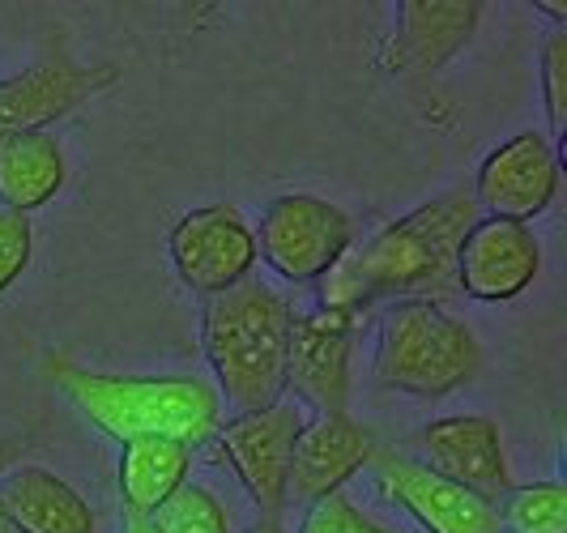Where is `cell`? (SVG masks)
<instances>
[{"label": "cell", "mask_w": 567, "mask_h": 533, "mask_svg": "<svg viewBox=\"0 0 567 533\" xmlns=\"http://www.w3.org/2000/svg\"><path fill=\"white\" fill-rule=\"evenodd\" d=\"M478 218L483 214L465 184L423 201L419 209L401 214L398 223L380 226L363 248L354 244L341 256L320 278V308L346 311L354 320L375 304L401 299H426L444 308L461 295L456 253Z\"/></svg>", "instance_id": "obj_1"}, {"label": "cell", "mask_w": 567, "mask_h": 533, "mask_svg": "<svg viewBox=\"0 0 567 533\" xmlns=\"http://www.w3.org/2000/svg\"><path fill=\"white\" fill-rule=\"evenodd\" d=\"M43 376L90 427L120 444L175 440L184 449H200L223 427V397L197 376H115L60 350L43 355Z\"/></svg>", "instance_id": "obj_2"}, {"label": "cell", "mask_w": 567, "mask_h": 533, "mask_svg": "<svg viewBox=\"0 0 567 533\" xmlns=\"http://www.w3.org/2000/svg\"><path fill=\"white\" fill-rule=\"evenodd\" d=\"M295 311L265 281H239L227 295L205 299L200 346L218 376V397L235 414L269 410L286 393V337Z\"/></svg>", "instance_id": "obj_3"}, {"label": "cell", "mask_w": 567, "mask_h": 533, "mask_svg": "<svg viewBox=\"0 0 567 533\" xmlns=\"http://www.w3.org/2000/svg\"><path fill=\"white\" fill-rule=\"evenodd\" d=\"M483 367V346L465 320H456L440 304L401 299L380 316L375 337V385L389 393L435 401L465 389Z\"/></svg>", "instance_id": "obj_4"}, {"label": "cell", "mask_w": 567, "mask_h": 533, "mask_svg": "<svg viewBox=\"0 0 567 533\" xmlns=\"http://www.w3.org/2000/svg\"><path fill=\"white\" fill-rule=\"evenodd\" d=\"M359 244V223L333 201L286 193L265 214L256 230V256L282 281H320L341 256Z\"/></svg>", "instance_id": "obj_5"}, {"label": "cell", "mask_w": 567, "mask_h": 533, "mask_svg": "<svg viewBox=\"0 0 567 533\" xmlns=\"http://www.w3.org/2000/svg\"><path fill=\"white\" fill-rule=\"evenodd\" d=\"M303 410L295 401H274L269 410L235 414L218 427V452L227 461L248 500L260 508V516L286 512V478H290V452L303 431Z\"/></svg>", "instance_id": "obj_6"}, {"label": "cell", "mask_w": 567, "mask_h": 533, "mask_svg": "<svg viewBox=\"0 0 567 533\" xmlns=\"http://www.w3.org/2000/svg\"><path fill=\"white\" fill-rule=\"evenodd\" d=\"M167 253L179 281L200 299H214L252 278L256 235L235 205H205L171 226Z\"/></svg>", "instance_id": "obj_7"}, {"label": "cell", "mask_w": 567, "mask_h": 533, "mask_svg": "<svg viewBox=\"0 0 567 533\" xmlns=\"http://www.w3.org/2000/svg\"><path fill=\"white\" fill-rule=\"evenodd\" d=\"M120 82V64H78L52 48L39 64L0 82V133H48L64 115L85 107Z\"/></svg>", "instance_id": "obj_8"}, {"label": "cell", "mask_w": 567, "mask_h": 533, "mask_svg": "<svg viewBox=\"0 0 567 533\" xmlns=\"http://www.w3.org/2000/svg\"><path fill=\"white\" fill-rule=\"evenodd\" d=\"M559 180H564L559 150L542 133H516L486 154L470 193H474V205L483 218L529 226L555 205Z\"/></svg>", "instance_id": "obj_9"}, {"label": "cell", "mask_w": 567, "mask_h": 533, "mask_svg": "<svg viewBox=\"0 0 567 533\" xmlns=\"http://www.w3.org/2000/svg\"><path fill=\"white\" fill-rule=\"evenodd\" d=\"M410 452H419L414 461H423L426 470H435L440 478L465 486L470 495L495 508L516 486L499 422L486 414H449V419L426 422L423 431L410 435Z\"/></svg>", "instance_id": "obj_10"}, {"label": "cell", "mask_w": 567, "mask_h": 533, "mask_svg": "<svg viewBox=\"0 0 567 533\" xmlns=\"http://www.w3.org/2000/svg\"><path fill=\"white\" fill-rule=\"evenodd\" d=\"M359 320L333 308L303 311L286 337V389L320 414H346L350 406V355Z\"/></svg>", "instance_id": "obj_11"}, {"label": "cell", "mask_w": 567, "mask_h": 533, "mask_svg": "<svg viewBox=\"0 0 567 533\" xmlns=\"http://www.w3.org/2000/svg\"><path fill=\"white\" fill-rule=\"evenodd\" d=\"M371 470H375L380 491L398 508H405L426 533H504L499 508L470 495L465 486L440 478L435 470H426L410 452L380 449Z\"/></svg>", "instance_id": "obj_12"}, {"label": "cell", "mask_w": 567, "mask_h": 533, "mask_svg": "<svg viewBox=\"0 0 567 533\" xmlns=\"http://www.w3.org/2000/svg\"><path fill=\"white\" fill-rule=\"evenodd\" d=\"M380 440L350 414H316L303 422L295 452H290V478H286V508H312L338 495L363 465L375 461Z\"/></svg>", "instance_id": "obj_13"}, {"label": "cell", "mask_w": 567, "mask_h": 533, "mask_svg": "<svg viewBox=\"0 0 567 533\" xmlns=\"http://www.w3.org/2000/svg\"><path fill=\"white\" fill-rule=\"evenodd\" d=\"M542 269V244L534 226L478 218L456 253V290L478 304H508L525 295Z\"/></svg>", "instance_id": "obj_14"}, {"label": "cell", "mask_w": 567, "mask_h": 533, "mask_svg": "<svg viewBox=\"0 0 567 533\" xmlns=\"http://www.w3.org/2000/svg\"><path fill=\"white\" fill-rule=\"evenodd\" d=\"M483 22L478 0H405L398 4V30L384 48V69L401 78H435L465 52Z\"/></svg>", "instance_id": "obj_15"}, {"label": "cell", "mask_w": 567, "mask_h": 533, "mask_svg": "<svg viewBox=\"0 0 567 533\" xmlns=\"http://www.w3.org/2000/svg\"><path fill=\"white\" fill-rule=\"evenodd\" d=\"M0 512L13 533H99L94 508L43 465L0 478Z\"/></svg>", "instance_id": "obj_16"}, {"label": "cell", "mask_w": 567, "mask_h": 533, "mask_svg": "<svg viewBox=\"0 0 567 533\" xmlns=\"http://www.w3.org/2000/svg\"><path fill=\"white\" fill-rule=\"evenodd\" d=\"M64 154L48 133H0V209L34 214L64 188Z\"/></svg>", "instance_id": "obj_17"}, {"label": "cell", "mask_w": 567, "mask_h": 533, "mask_svg": "<svg viewBox=\"0 0 567 533\" xmlns=\"http://www.w3.org/2000/svg\"><path fill=\"white\" fill-rule=\"evenodd\" d=\"M193 474V449L175 440H133L120 452V504L124 516L150 521Z\"/></svg>", "instance_id": "obj_18"}, {"label": "cell", "mask_w": 567, "mask_h": 533, "mask_svg": "<svg viewBox=\"0 0 567 533\" xmlns=\"http://www.w3.org/2000/svg\"><path fill=\"white\" fill-rule=\"evenodd\" d=\"M508 533H567V486L564 482H529L512 486L499 504Z\"/></svg>", "instance_id": "obj_19"}, {"label": "cell", "mask_w": 567, "mask_h": 533, "mask_svg": "<svg viewBox=\"0 0 567 533\" xmlns=\"http://www.w3.org/2000/svg\"><path fill=\"white\" fill-rule=\"evenodd\" d=\"M150 533H230L227 508L205 486H179L167 504L150 516Z\"/></svg>", "instance_id": "obj_20"}, {"label": "cell", "mask_w": 567, "mask_h": 533, "mask_svg": "<svg viewBox=\"0 0 567 533\" xmlns=\"http://www.w3.org/2000/svg\"><path fill=\"white\" fill-rule=\"evenodd\" d=\"M542 103L550 115V133L564 141L567 133V27L550 30L546 48H542ZM550 141V145H555Z\"/></svg>", "instance_id": "obj_21"}, {"label": "cell", "mask_w": 567, "mask_h": 533, "mask_svg": "<svg viewBox=\"0 0 567 533\" xmlns=\"http://www.w3.org/2000/svg\"><path fill=\"white\" fill-rule=\"evenodd\" d=\"M299 533H398V530L371 521L363 508L354 504V500H346L338 491V495H329V500H320V504L308 508L303 530Z\"/></svg>", "instance_id": "obj_22"}, {"label": "cell", "mask_w": 567, "mask_h": 533, "mask_svg": "<svg viewBox=\"0 0 567 533\" xmlns=\"http://www.w3.org/2000/svg\"><path fill=\"white\" fill-rule=\"evenodd\" d=\"M30 253H34V230H30V218L0 209V295L27 274Z\"/></svg>", "instance_id": "obj_23"}, {"label": "cell", "mask_w": 567, "mask_h": 533, "mask_svg": "<svg viewBox=\"0 0 567 533\" xmlns=\"http://www.w3.org/2000/svg\"><path fill=\"white\" fill-rule=\"evenodd\" d=\"M34 444V431H18V435H0V474L22 457V452ZM0 533H13L9 530V521H4V512H0Z\"/></svg>", "instance_id": "obj_24"}, {"label": "cell", "mask_w": 567, "mask_h": 533, "mask_svg": "<svg viewBox=\"0 0 567 533\" xmlns=\"http://www.w3.org/2000/svg\"><path fill=\"white\" fill-rule=\"evenodd\" d=\"M538 13H546V18L555 22V30L567 27V9H564V4H559V0H542V4H538Z\"/></svg>", "instance_id": "obj_25"}, {"label": "cell", "mask_w": 567, "mask_h": 533, "mask_svg": "<svg viewBox=\"0 0 567 533\" xmlns=\"http://www.w3.org/2000/svg\"><path fill=\"white\" fill-rule=\"evenodd\" d=\"M248 533H286V530H282V521H278V516H260Z\"/></svg>", "instance_id": "obj_26"}, {"label": "cell", "mask_w": 567, "mask_h": 533, "mask_svg": "<svg viewBox=\"0 0 567 533\" xmlns=\"http://www.w3.org/2000/svg\"><path fill=\"white\" fill-rule=\"evenodd\" d=\"M124 533H150V521H133V516H124Z\"/></svg>", "instance_id": "obj_27"}]
</instances>
